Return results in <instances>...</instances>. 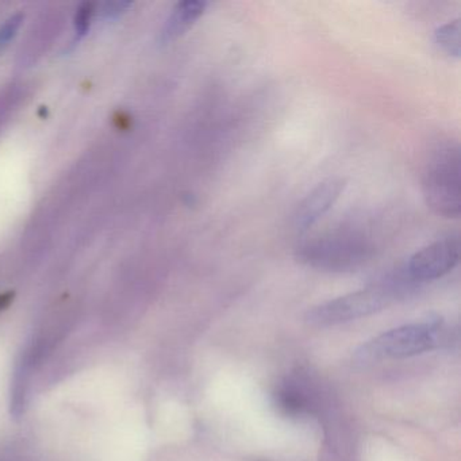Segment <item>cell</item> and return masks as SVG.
Listing matches in <instances>:
<instances>
[{
    "label": "cell",
    "mask_w": 461,
    "mask_h": 461,
    "mask_svg": "<svg viewBox=\"0 0 461 461\" xmlns=\"http://www.w3.org/2000/svg\"><path fill=\"white\" fill-rule=\"evenodd\" d=\"M131 7H133L131 2H112V4L104 5V9H102V15L112 20V18H118L125 14Z\"/></svg>",
    "instance_id": "obj_11"
},
{
    "label": "cell",
    "mask_w": 461,
    "mask_h": 461,
    "mask_svg": "<svg viewBox=\"0 0 461 461\" xmlns=\"http://www.w3.org/2000/svg\"><path fill=\"white\" fill-rule=\"evenodd\" d=\"M460 32V20L457 18V20L450 21V23L439 26L434 32V41L447 55L458 59L461 52Z\"/></svg>",
    "instance_id": "obj_8"
},
{
    "label": "cell",
    "mask_w": 461,
    "mask_h": 461,
    "mask_svg": "<svg viewBox=\"0 0 461 461\" xmlns=\"http://www.w3.org/2000/svg\"><path fill=\"white\" fill-rule=\"evenodd\" d=\"M23 21V15H14V17L10 18L4 25L0 26V50H4L14 39L15 34L20 31Z\"/></svg>",
    "instance_id": "obj_10"
},
{
    "label": "cell",
    "mask_w": 461,
    "mask_h": 461,
    "mask_svg": "<svg viewBox=\"0 0 461 461\" xmlns=\"http://www.w3.org/2000/svg\"><path fill=\"white\" fill-rule=\"evenodd\" d=\"M95 12V5L85 4L82 5L79 12L77 13V17H75V33H77V40L83 39L87 34V32L90 31Z\"/></svg>",
    "instance_id": "obj_9"
},
{
    "label": "cell",
    "mask_w": 461,
    "mask_h": 461,
    "mask_svg": "<svg viewBox=\"0 0 461 461\" xmlns=\"http://www.w3.org/2000/svg\"><path fill=\"white\" fill-rule=\"evenodd\" d=\"M10 303V295H0V309H4Z\"/></svg>",
    "instance_id": "obj_12"
},
{
    "label": "cell",
    "mask_w": 461,
    "mask_h": 461,
    "mask_svg": "<svg viewBox=\"0 0 461 461\" xmlns=\"http://www.w3.org/2000/svg\"><path fill=\"white\" fill-rule=\"evenodd\" d=\"M401 285L393 282L380 283L364 290L331 299L307 312V322L314 326H333L349 322L385 309L395 301Z\"/></svg>",
    "instance_id": "obj_4"
},
{
    "label": "cell",
    "mask_w": 461,
    "mask_h": 461,
    "mask_svg": "<svg viewBox=\"0 0 461 461\" xmlns=\"http://www.w3.org/2000/svg\"><path fill=\"white\" fill-rule=\"evenodd\" d=\"M442 328L438 321L410 323L385 331L364 344L356 353L360 363L411 357L439 347Z\"/></svg>",
    "instance_id": "obj_2"
},
{
    "label": "cell",
    "mask_w": 461,
    "mask_h": 461,
    "mask_svg": "<svg viewBox=\"0 0 461 461\" xmlns=\"http://www.w3.org/2000/svg\"><path fill=\"white\" fill-rule=\"evenodd\" d=\"M460 258V239L447 236L415 252L407 264V274L414 282H430L449 274Z\"/></svg>",
    "instance_id": "obj_5"
},
{
    "label": "cell",
    "mask_w": 461,
    "mask_h": 461,
    "mask_svg": "<svg viewBox=\"0 0 461 461\" xmlns=\"http://www.w3.org/2000/svg\"><path fill=\"white\" fill-rule=\"evenodd\" d=\"M206 9V2H201V0H185L177 4L161 29L160 37H158L160 44L167 45L185 36L195 25L196 21L204 14Z\"/></svg>",
    "instance_id": "obj_7"
},
{
    "label": "cell",
    "mask_w": 461,
    "mask_h": 461,
    "mask_svg": "<svg viewBox=\"0 0 461 461\" xmlns=\"http://www.w3.org/2000/svg\"><path fill=\"white\" fill-rule=\"evenodd\" d=\"M347 187V180L342 177H331L320 183L309 195L299 203L295 212V226L299 231L309 230L331 207Z\"/></svg>",
    "instance_id": "obj_6"
},
{
    "label": "cell",
    "mask_w": 461,
    "mask_h": 461,
    "mask_svg": "<svg viewBox=\"0 0 461 461\" xmlns=\"http://www.w3.org/2000/svg\"><path fill=\"white\" fill-rule=\"evenodd\" d=\"M422 194L434 214L455 220L460 217V156L457 147L444 148L436 153L423 175Z\"/></svg>",
    "instance_id": "obj_3"
},
{
    "label": "cell",
    "mask_w": 461,
    "mask_h": 461,
    "mask_svg": "<svg viewBox=\"0 0 461 461\" xmlns=\"http://www.w3.org/2000/svg\"><path fill=\"white\" fill-rule=\"evenodd\" d=\"M374 252V242L366 233L344 228L303 242L296 255L312 268L344 272L363 266Z\"/></svg>",
    "instance_id": "obj_1"
}]
</instances>
